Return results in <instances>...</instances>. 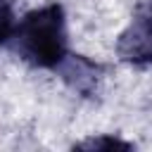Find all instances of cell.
I'll return each instance as SVG.
<instances>
[{"instance_id":"2","label":"cell","mask_w":152,"mask_h":152,"mask_svg":"<svg viewBox=\"0 0 152 152\" xmlns=\"http://www.w3.org/2000/svg\"><path fill=\"white\" fill-rule=\"evenodd\" d=\"M119 55L131 64H152V17L145 12L121 33Z\"/></svg>"},{"instance_id":"6","label":"cell","mask_w":152,"mask_h":152,"mask_svg":"<svg viewBox=\"0 0 152 152\" xmlns=\"http://www.w3.org/2000/svg\"><path fill=\"white\" fill-rule=\"evenodd\" d=\"M147 14H150V17H152V5H150V10H147Z\"/></svg>"},{"instance_id":"1","label":"cell","mask_w":152,"mask_h":152,"mask_svg":"<svg viewBox=\"0 0 152 152\" xmlns=\"http://www.w3.org/2000/svg\"><path fill=\"white\" fill-rule=\"evenodd\" d=\"M14 50L19 57L36 66H59L66 57V33L64 12L59 5H45L28 12L14 28Z\"/></svg>"},{"instance_id":"4","label":"cell","mask_w":152,"mask_h":152,"mask_svg":"<svg viewBox=\"0 0 152 152\" xmlns=\"http://www.w3.org/2000/svg\"><path fill=\"white\" fill-rule=\"evenodd\" d=\"M14 12H12V5L10 0H0V43H7L12 36H14Z\"/></svg>"},{"instance_id":"5","label":"cell","mask_w":152,"mask_h":152,"mask_svg":"<svg viewBox=\"0 0 152 152\" xmlns=\"http://www.w3.org/2000/svg\"><path fill=\"white\" fill-rule=\"evenodd\" d=\"M81 150H131V145L128 142H124V140H119V138H109V135H102V138H90V140H86V142H81L78 145Z\"/></svg>"},{"instance_id":"3","label":"cell","mask_w":152,"mask_h":152,"mask_svg":"<svg viewBox=\"0 0 152 152\" xmlns=\"http://www.w3.org/2000/svg\"><path fill=\"white\" fill-rule=\"evenodd\" d=\"M62 66V76L78 90V93H93V88L97 86V66L78 55H66Z\"/></svg>"}]
</instances>
